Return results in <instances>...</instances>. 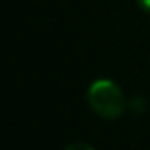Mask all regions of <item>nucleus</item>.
I'll return each instance as SVG.
<instances>
[{"mask_svg": "<svg viewBox=\"0 0 150 150\" xmlns=\"http://www.w3.org/2000/svg\"><path fill=\"white\" fill-rule=\"evenodd\" d=\"M127 108H129L134 115H143L145 110H146V106H145V99L139 97V96H136V97H132V99L127 103Z\"/></svg>", "mask_w": 150, "mask_h": 150, "instance_id": "obj_2", "label": "nucleus"}, {"mask_svg": "<svg viewBox=\"0 0 150 150\" xmlns=\"http://www.w3.org/2000/svg\"><path fill=\"white\" fill-rule=\"evenodd\" d=\"M87 101L92 111L106 120H115L124 115L127 101L124 92L111 80H97L88 87Z\"/></svg>", "mask_w": 150, "mask_h": 150, "instance_id": "obj_1", "label": "nucleus"}, {"mask_svg": "<svg viewBox=\"0 0 150 150\" xmlns=\"http://www.w3.org/2000/svg\"><path fill=\"white\" fill-rule=\"evenodd\" d=\"M64 150H94V146L88 145V143H85V141H74V143L67 145Z\"/></svg>", "mask_w": 150, "mask_h": 150, "instance_id": "obj_3", "label": "nucleus"}, {"mask_svg": "<svg viewBox=\"0 0 150 150\" xmlns=\"http://www.w3.org/2000/svg\"><path fill=\"white\" fill-rule=\"evenodd\" d=\"M138 4L141 6V9H145V11L150 13V0H138Z\"/></svg>", "mask_w": 150, "mask_h": 150, "instance_id": "obj_4", "label": "nucleus"}]
</instances>
